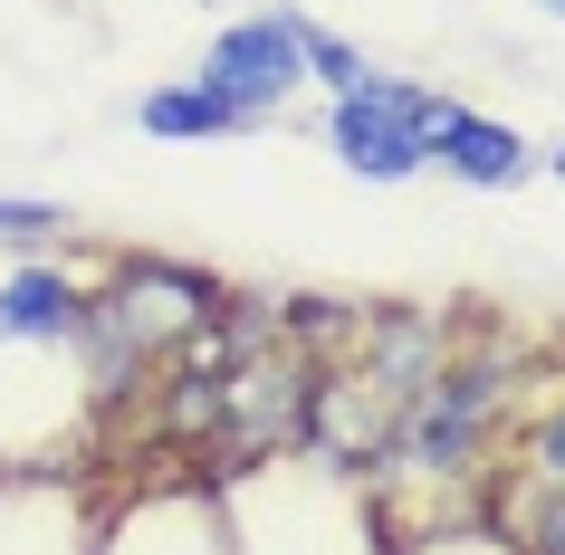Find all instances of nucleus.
Wrapping results in <instances>:
<instances>
[{
  "instance_id": "obj_1",
  "label": "nucleus",
  "mask_w": 565,
  "mask_h": 555,
  "mask_svg": "<svg viewBox=\"0 0 565 555\" xmlns=\"http://www.w3.org/2000/svg\"><path fill=\"white\" fill-rule=\"evenodd\" d=\"M431 106H441L431 87H403V77L374 67L364 87L335 96V116H327L335 163L364 173V182H413V173H422V135H431Z\"/></svg>"
},
{
  "instance_id": "obj_6",
  "label": "nucleus",
  "mask_w": 565,
  "mask_h": 555,
  "mask_svg": "<svg viewBox=\"0 0 565 555\" xmlns=\"http://www.w3.org/2000/svg\"><path fill=\"white\" fill-rule=\"evenodd\" d=\"M135 125L163 135V145H202V135H259L268 116H249V106H231L211 87H153V96H135Z\"/></svg>"
},
{
  "instance_id": "obj_2",
  "label": "nucleus",
  "mask_w": 565,
  "mask_h": 555,
  "mask_svg": "<svg viewBox=\"0 0 565 555\" xmlns=\"http://www.w3.org/2000/svg\"><path fill=\"white\" fill-rule=\"evenodd\" d=\"M307 58H298V30H288V10H259V20H231V30L202 49V77L192 87L231 96V106H249V116H278L288 96H298Z\"/></svg>"
},
{
  "instance_id": "obj_5",
  "label": "nucleus",
  "mask_w": 565,
  "mask_h": 555,
  "mask_svg": "<svg viewBox=\"0 0 565 555\" xmlns=\"http://www.w3.org/2000/svg\"><path fill=\"white\" fill-rule=\"evenodd\" d=\"M77 325H87V307H77V288H67L58 268H20L0 288V345H58Z\"/></svg>"
},
{
  "instance_id": "obj_11",
  "label": "nucleus",
  "mask_w": 565,
  "mask_h": 555,
  "mask_svg": "<svg viewBox=\"0 0 565 555\" xmlns=\"http://www.w3.org/2000/svg\"><path fill=\"white\" fill-rule=\"evenodd\" d=\"M536 10H556V20H565V0H536Z\"/></svg>"
},
{
  "instance_id": "obj_4",
  "label": "nucleus",
  "mask_w": 565,
  "mask_h": 555,
  "mask_svg": "<svg viewBox=\"0 0 565 555\" xmlns=\"http://www.w3.org/2000/svg\"><path fill=\"white\" fill-rule=\"evenodd\" d=\"M489 393H499L489 374H450L441 393L413 412V440H403V450H413L422 469H460V460H470V440H479V421H489Z\"/></svg>"
},
{
  "instance_id": "obj_10",
  "label": "nucleus",
  "mask_w": 565,
  "mask_h": 555,
  "mask_svg": "<svg viewBox=\"0 0 565 555\" xmlns=\"http://www.w3.org/2000/svg\"><path fill=\"white\" fill-rule=\"evenodd\" d=\"M546 173H556V182H565V145H556V153H546Z\"/></svg>"
},
{
  "instance_id": "obj_9",
  "label": "nucleus",
  "mask_w": 565,
  "mask_h": 555,
  "mask_svg": "<svg viewBox=\"0 0 565 555\" xmlns=\"http://www.w3.org/2000/svg\"><path fill=\"white\" fill-rule=\"evenodd\" d=\"M536 469H546V479H565V412L536 431Z\"/></svg>"
},
{
  "instance_id": "obj_8",
  "label": "nucleus",
  "mask_w": 565,
  "mask_h": 555,
  "mask_svg": "<svg viewBox=\"0 0 565 555\" xmlns=\"http://www.w3.org/2000/svg\"><path fill=\"white\" fill-rule=\"evenodd\" d=\"M49 231H67V211H49V202H10V192H0V239H49Z\"/></svg>"
},
{
  "instance_id": "obj_3",
  "label": "nucleus",
  "mask_w": 565,
  "mask_h": 555,
  "mask_svg": "<svg viewBox=\"0 0 565 555\" xmlns=\"http://www.w3.org/2000/svg\"><path fill=\"white\" fill-rule=\"evenodd\" d=\"M422 163H441V173L470 182V192H518V182L536 173V145L518 125L470 116L460 96H441V106H431V135H422Z\"/></svg>"
},
{
  "instance_id": "obj_7",
  "label": "nucleus",
  "mask_w": 565,
  "mask_h": 555,
  "mask_svg": "<svg viewBox=\"0 0 565 555\" xmlns=\"http://www.w3.org/2000/svg\"><path fill=\"white\" fill-rule=\"evenodd\" d=\"M288 30H298V58H307V77H317V87H364V77H374V58H364L355 39H335V30H317V20H307V10H288Z\"/></svg>"
}]
</instances>
